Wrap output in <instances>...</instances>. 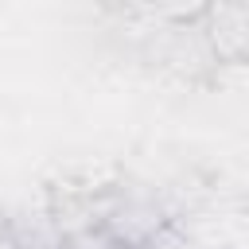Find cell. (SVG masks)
<instances>
[{
    "instance_id": "6da1fadb",
    "label": "cell",
    "mask_w": 249,
    "mask_h": 249,
    "mask_svg": "<svg viewBox=\"0 0 249 249\" xmlns=\"http://www.w3.org/2000/svg\"><path fill=\"white\" fill-rule=\"evenodd\" d=\"M54 249H132V245L121 241L117 233H109L105 226H82V230L66 233Z\"/></svg>"
},
{
    "instance_id": "7a4b0ae2",
    "label": "cell",
    "mask_w": 249,
    "mask_h": 249,
    "mask_svg": "<svg viewBox=\"0 0 249 249\" xmlns=\"http://www.w3.org/2000/svg\"><path fill=\"white\" fill-rule=\"evenodd\" d=\"M0 249H19V241H16V233H12V226L0 218Z\"/></svg>"
}]
</instances>
